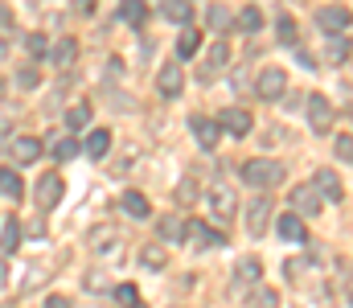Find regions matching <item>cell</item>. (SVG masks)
<instances>
[{
    "instance_id": "47",
    "label": "cell",
    "mask_w": 353,
    "mask_h": 308,
    "mask_svg": "<svg viewBox=\"0 0 353 308\" xmlns=\"http://www.w3.org/2000/svg\"><path fill=\"white\" fill-rule=\"evenodd\" d=\"M0 91H4V82H0Z\"/></svg>"
},
{
    "instance_id": "23",
    "label": "cell",
    "mask_w": 353,
    "mask_h": 308,
    "mask_svg": "<svg viewBox=\"0 0 353 308\" xmlns=\"http://www.w3.org/2000/svg\"><path fill=\"white\" fill-rule=\"evenodd\" d=\"M0 193H4V198H8L12 206H16V202L25 198V185H21V177H16L12 169H0Z\"/></svg>"
},
{
    "instance_id": "30",
    "label": "cell",
    "mask_w": 353,
    "mask_h": 308,
    "mask_svg": "<svg viewBox=\"0 0 353 308\" xmlns=\"http://www.w3.org/2000/svg\"><path fill=\"white\" fill-rule=\"evenodd\" d=\"M86 119H90V103H74V107L66 111V128H70V132H82Z\"/></svg>"
},
{
    "instance_id": "28",
    "label": "cell",
    "mask_w": 353,
    "mask_h": 308,
    "mask_svg": "<svg viewBox=\"0 0 353 308\" xmlns=\"http://www.w3.org/2000/svg\"><path fill=\"white\" fill-rule=\"evenodd\" d=\"M206 21H210V29H218V33H226V29L234 25V16H230V8H226V4H210Z\"/></svg>"
},
{
    "instance_id": "41",
    "label": "cell",
    "mask_w": 353,
    "mask_h": 308,
    "mask_svg": "<svg viewBox=\"0 0 353 308\" xmlns=\"http://www.w3.org/2000/svg\"><path fill=\"white\" fill-rule=\"evenodd\" d=\"M115 296H119V305H136V288H132V284H119Z\"/></svg>"
},
{
    "instance_id": "21",
    "label": "cell",
    "mask_w": 353,
    "mask_h": 308,
    "mask_svg": "<svg viewBox=\"0 0 353 308\" xmlns=\"http://www.w3.org/2000/svg\"><path fill=\"white\" fill-rule=\"evenodd\" d=\"M119 206H123V214H132V218H152V202H148L144 193H136V189H132V193H123V202H119Z\"/></svg>"
},
{
    "instance_id": "27",
    "label": "cell",
    "mask_w": 353,
    "mask_h": 308,
    "mask_svg": "<svg viewBox=\"0 0 353 308\" xmlns=\"http://www.w3.org/2000/svg\"><path fill=\"white\" fill-rule=\"evenodd\" d=\"M259 276H263L259 259H243V263H239V272H234V280H239V284H247V288H259Z\"/></svg>"
},
{
    "instance_id": "42",
    "label": "cell",
    "mask_w": 353,
    "mask_h": 308,
    "mask_svg": "<svg viewBox=\"0 0 353 308\" xmlns=\"http://www.w3.org/2000/svg\"><path fill=\"white\" fill-rule=\"evenodd\" d=\"M25 235H29V239H41V235H45V222H29Z\"/></svg>"
},
{
    "instance_id": "3",
    "label": "cell",
    "mask_w": 353,
    "mask_h": 308,
    "mask_svg": "<svg viewBox=\"0 0 353 308\" xmlns=\"http://www.w3.org/2000/svg\"><path fill=\"white\" fill-rule=\"evenodd\" d=\"M308 128L317 132V136H325L329 128H333V103L325 99V95H308Z\"/></svg>"
},
{
    "instance_id": "33",
    "label": "cell",
    "mask_w": 353,
    "mask_h": 308,
    "mask_svg": "<svg viewBox=\"0 0 353 308\" xmlns=\"http://www.w3.org/2000/svg\"><path fill=\"white\" fill-rule=\"evenodd\" d=\"M276 37H280L284 45H292V41H296V21H292V16H280V21H276Z\"/></svg>"
},
{
    "instance_id": "15",
    "label": "cell",
    "mask_w": 353,
    "mask_h": 308,
    "mask_svg": "<svg viewBox=\"0 0 353 308\" xmlns=\"http://www.w3.org/2000/svg\"><path fill=\"white\" fill-rule=\"evenodd\" d=\"M115 243H119V230H115L111 222H103V226H95V230L86 235V251H99V255H103V251H111Z\"/></svg>"
},
{
    "instance_id": "9",
    "label": "cell",
    "mask_w": 353,
    "mask_h": 308,
    "mask_svg": "<svg viewBox=\"0 0 353 308\" xmlns=\"http://www.w3.org/2000/svg\"><path fill=\"white\" fill-rule=\"evenodd\" d=\"M62 185H66V181H62L58 173H45V177L37 181V189H33L37 206H41V210H53V206L62 202Z\"/></svg>"
},
{
    "instance_id": "17",
    "label": "cell",
    "mask_w": 353,
    "mask_h": 308,
    "mask_svg": "<svg viewBox=\"0 0 353 308\" xmlns=\"http://www.w3.org/2000/svg\"><path fill=\"white\" fill-rule=\"evenodd\" d=\"M160 16L173 25H189L193 21V4L189 0H160Z\"/></svg>"
},
{
    "instance_id": "8",
    "label": "cell",
    "mask_w": 353,
    "mask_h": 308,
    "mask_svg": "<svg viewBox=\"0 0 353 308\" xmlns=\"http://www.w3.org/2000/svg\"><path fill=\"white\" fill-rule=\"evenodd\" d=\"M189 128H193L197 144H202L206 152H214V144H218V136H222V123L210 119V115H189Z\"/></svg>"
},
{
    "instance_id": "7",
    "label": "cell",
    "mask_w": 353,
    "mask_h": 308,
    "mask_svg": "<svg viewBox=\"0 0 353 308\" xmlns=\"http://www.w3.org/2000/svg\"><path fill=\"white\" fill-rule=\"evenodd\" d=\"M317 25H321L325 33H345V29L353 25V12L341 8V4H325V8L317 12Z\"/></svg>"
},
{
    "instance_id": "32",
    "label": "cell",
    "mask_w": 353,
    "mask_h": 308,
    "mask_svg": "<svg viewBox=\"0 0 353 308\" xmlns=\"http://www.w3.org/2000/svg\"><path fill=\"white\" fill-rule=\"evenodd\" d=\"M140 263H144L148 272H160L169 259H165V251H160V247H144V251H140Z\"/></svg>"
},
{
    "instance_id": "5",
    "label": "cell",
    "mask_w": 353,
    "mask_h": 308,
    "mask_svg": "<svg viewBox=\"0 0 353 308\" xmlns=\"http://www.w3.org/2000/svg\"><path fill=\"white\" fill-rule=\"evenodd\" d=\"M284 86H288V74H284L280 66H267V70L259 74V82H255V95L267 99V103H276V99L284 95Z\"/></svg>"
},
{
    "instance_id": "44",
    "label": "cell",
    "mask_w": 353,
    "mask_h": 308,
    "mask_svg": "<svg viewBox=\"0 0 353 308\" xmlns=\"http://www.w3.org/2000/svg\"><path fill=\"white\" fill-rule=\"evenodd\" d=\"M95 8V0H74V12H90Z\"/></svg>"
},
{
    "instance_id": "35",
    "label": "cell",
    "mask_w": 353,
    "mask_h": 308,
    "mask_svg": "<svg viewBox=\"0 0 353 308\" xmlns=\"http://www.w3.org/2000/svg\"><path fill=\"white\" fill-rule=\"evenodd\" d=\"M78 152H82L78 140H58V144H53V156H58V161H70V156H78Z\"/></svg>"
},
{
    "instance_id": "26",
    "label": "cell",
    "mask_w": 353,
    "mask_h": 308,
    "mask_svg": "<svg viewBox=\"0 0 353 308\" xmlns=\"http://www.w3.org/2000/svg\"><path fill=\"white\" fill-rule=\"evenodd\" d=\"M197 49H202V33L197 29H185L177 37V58H197Z\"/></svg>"
},
{
    "instance_id": "24",
    "label": "cell",
    "mask_w": 353,
    "mask_h": 308,
    "mask_svg": "<svg viewBox=\"0 0 353 308\" xmlns=\"http://www.w3.org/2000/svg\"><path fill=\"white\" fill-rule=\"evenodd\" d=\"M74 54H78V41H74V37H62V41L49 49V62H53V66H70Z\"/></svg>"
},
{
    "instance_id": "34",
    "label": "cell",
    "mask_w": 353,
    "mask_h": 308,
    "mask_svg": "<svg viewBox=\"0 0 353 308\" xmlns=\"http://www.w3.org/2000/svg\"><path fill=\"white\" fill-rule=\"evenodd\" d=\"M107 288H111L107 272H86V292H107Z\"/></svg>"
},
{
    "instance_id": "40",
    "label": "cell",
    "mask_w": 353,
    "mask_h": 308,
    "mask_svg": "<svg viewBox=\"0 0 353 308\" xmlns=\"http://www.w3.org/2000/svg\"><path fill=\"white\" fill-rule=\"evenodd\" d=\"M29 49H33V58H45V37L41 33H29Z\"/></svg>"
},
{
    "instance_id": "45",
    "label": "cell",
    "mask_w": 353,
    "mask_h": 308,
    "mask_svg": "<svg viewBox=\"0 0 353 308\" xmlns=\"http://www.w3.org/2000/svg\"><path fill=\"white\" fill-rule=\"evenodd\" d=\"M8 25H12V21H8V8L0 4V29H8Z\"/></svg>"
},
{
    "instance_id": "19",
    "label": "cell",
    "mask_w": 353,
    "mask_h": 308,
    "mask_svg": "<svg viewBox=\"0 0 353 308\" xmlns=\"http://www.w3.org/2000/svg\"><path fill=\"white\" fill-rule=\"evenodd\" d=\"M107 148H111V132H103V128H95V132L86 136V144H82V152H86L90 161H103Z\"/></svg>"
},
{
    "instance_id": "14",
    "label": "cell",
    "mask_w": 353,
    "mask_h": 308,
    "mask_svg": "<svg viewBox=\"0 0 353 308\" xmlns=\"http://www.w3.org/2000/svg\"><path fill=\"white\" fill-rule=\"evenodd\" d=\"M8 152H12L16 165H33V161L41 156V140H37V136H16V140L8 144Z\"/></svg>"
},
{
    "instance_id": "22",
    "label": "cell",
    "mask_w": 353,
    "mask_h": 308,
    "mask_svg": "<svg viewBox=\"0 0 353 308\" xmlns=\"http://www.w3.org/2000/svg\"><path fill=\"white\" fill-rule=\"evenodd\" d=\"M276 230H280V239H288V243H304V222H300V214H284V218L276 222Z\"/></svg>"
},
{
    "instance_id": "43",
    "label": "cell",
    "mask_w": 353,
    "mask_h": 308,
    "mask_svg": "<svg viewBox=\"0 0 353 308\" xmlns=\"http://www.w3.org/2000/svg\"><path fill=\"white\" fill-rule=\"evenodd\" d=\"M45 308H70L66 296H45Z\"/></svg>"
},
{
    "instance_id": "11",
    "label": "cell",
    "mask_w": 353,
    "mask_h": 308,
    "mask_svg": "<svg viewBox=\"0 0 353 308\" xmlns=\"http://www.w3.org/2000/svg\"><path fill=\"white\" fill-rule=\"evenodd\" d=\"M218 123H222V132H230V136H247L251 128H255V119H251V111H243V107H226L222 115H218Z\"/></svg>"
},
{
    "instance_id": "37",
    "label": "cell",
    "mask_w": 353,
    "mask_h": 308,
    "mask_svg": "<svg viewBox=\"0 0 353 308\" xmlns=\"http://www.w3.org/2000/svg\"><path fill=\"white\" fill-rule=\"evenodd\" d=\"M16 86H21V91H33V86H37V70H33V66L16 70Z\"/></svg>"
},
{
    "instance_id": "13",
    "label": "cell",
    "mask_w": 353,
    "mask_h": 308,
    "mask_svg": "<svg viewBox=\"0 0 353 308\" xmlns=\"http://www.w3.org/2000/svg\"><path fill=\"white\" fill-rule=\"evenodd\" d=\"M267 218H271V202L267 198H255L251 206H247V230L259 239V235H267Z\"/></svg>"
},
{
    "instance_id": "25",
    "label": "cell",
    "mask_w": 353,
    "mask_h": 308,
    "mask_svg": "<svg viewBox=\"0 0 353 308\" xmlns=\"http://www.w3.org/2000/svg\"><path fill=\"white\" fill-rule=\"evenodd\" d=\"M21 243V222L16 218H4V230H0V255H12Z\"/></svg>"
},
{
    "instance_id": "6",
    "label": "cell",
    "mask_w": 353,
    "mask_h": 308,
    "mask_svg": "<svg viewBox=\"0 0 353 308\" xmlns=\"http://www.w3.org/2000/svg\"><path fill=\"white\" fill-rule=\"evenodd\" d=\"M321 193H317V185H296L292 189V210L300 214V218H317L321 214Z\"/></svg>"
},
{
    "instance_id": "46",
    "label": "cell",
    "mask_w": 353,
    "mask_h": 308,
    "mask_svg": "<svg viewBox=\"0 0 353 308\" xmlns=\"http://www.w3.org/2000/svg\"><path fill=\"white\" fill-rule=\"evenodd\" d=\"M4 54H8V41H4V33H0V58H4Z\"/></svg>"
},
{
    "instance_id": "4",
    "label": "cell",
    "mask_w": 353,
    "mask_h": 308,
    "mask_svg": "<svg viewBox=\"0 0 353 308\" xmlns=\"http://www.w3.org/2000/svg\"><path fill=\"white\" fill-rule=\"evenodd\" d=\"M185 243L197 247V251H210V247H226V235H222V230H210L206 222L193 218V222L185 226Z\"/></svg>"
},
{
    "instance_id": "20",
    "label": "cell",
    "mask_w": 353,
    "mask_h": 308,
    "mask_svg": "<svg viewBox=\"0 0 353 308\" xmlns=\"http://www.w3.org/2000/svg\"><path fill=\"white\" fill-rule=\"evenodd\" d=\"M119 21H123V25H132V29H144V21H148L144 0H123V4H119Z\"/></svg>"
},
{
    "instance_id": "36",
    "label": "cell",
    "mask_w": 353,
    "mask_h": 308,
    "mask_svg": "<svg viewBox=\"0 0 353 308\" xmlns=\"http://www.w3.org/2000/svg\"><path fill=\"white\" fill-rule=\"evenodd\" d=\"M177 202H181V206H193V202H197V181H193V177H189V181H181Z\"/></svg>"
},
{
    "instance_id": "38",
    "label": "cell",
    "mask_w": 353,
    "mask_h": 308,
    "mask_svg": "<svg viewBox=\"0 0 353 308\" xmlns=\"http://www.w3.org/2000/svg\"><path fill=\"white\" fill-rule=\"evenodd\" d=\"M337 156L345 165H353V136H337Z\"/></svg>"
},
{
    "instance_id": "16",
    "label": "cell",
    "mask_w": 353,
    "mask_h": 308,
    "mask_svg": "<svg viewBox=\"0 0 353 308\" xmlns=\"http://www.w3.org/2000/svg\"><path fill=\"white\" fill-rule=\"evenodd\" d=\"M313 185H317V193H321L325 202H341V181H337V173H333V169H317Z\"/></svg>"
},
{
    "instance_id": "10",
    "label": "cell",
    "mask_w": 353,
    "mask_h": 308,
    "mask_svg": "<svg viewBox=\"0 0 353 308\" xmlns=\"http://www.w3.org/2000/svg\"><path fill=\"white\" fill-rule=\"evenodd\" d=\"M156 91H160L165 99H177V95L185 91V74H181V66H177V62L160 66V74H156Z\"/></svg>"
},
{
    "instance_id": "1",
    "label": "cell",
    "mask_w": 353,
    "mask_h": 308,
    "mask_svg": "<svg viewBox=\"0 0 353 308\" xmlns=\"http://www.w3.org/2000/svg\"><path fill=\"white\" fill-rule=\"evenodd\" d=\"M239 214V193H234V185H226V181H214L210 185V218H218V222H230Z\"/></svg>"
},
{
    "instance_id": "2",
    "label": "cell",
    "mask_w": 353,
    "mask_h": 308,
    "mask_svg": "<svg viewBox=\"0 0 353 308\" xmlns=\"http://www.w3.org/2000/svg\"><path fill=\"white\" fill-rule=\"evenodd\" d=\"M243 181L255 185V189L280 185V181H284V165H276V161H247V165H243Z\"/></svg>"
},
{
    "instance_id": "39",
    "label": "cell",
    "mask_w": 353,
    "mask_h": 308,
    "mask_svg": "<svg viewBox=\"0 0 353 308\" xmlns=\"http://www.w3.org/2000/svg\"><path fill=\"white\" fill-rule=\"evenodd\" d=\"M280 300H276V292L271 288H259V296H255V308H276Z\"/></svg>"
},
{
    "instance_id": "31",
    "label": "cell",
    "mask_w": 353,
    "mask_h": 308,
    "mask_svg": "<svg viewBox=\"0 0 353 308\" xmlns=\"http://www.w3.org/2000/svg\"><path fill=\"white\" fill-rule=\"evenodd\" d=\"M350 54H353L350 37H337V33H333V41H329V45H325V58H329V62H345V58H350Z\"/></svg>"
},
{
    "instance_id": "12",
    "label": "cell",
    "mask_w": 353,
    "mask_h": 308,
    "mask_svg": "<svg viewBox=\"0 0 353 308\" xmlns=\"http://www.w3.org/2000/svg\"><path fill=\"white\" fill-rule=\"evenodd\" d=\"M226 62H230V45L226 41H218V45H210V54H206V62H202V70H197V78L202 82H210L218 70H226Z\"/></svg>"
},
{
    "instance_id": "18",
    "label": "cell",
    "mask_w": 353,
    "mask_h": 308,
    "mask_svg": "<svg viewBox=\"0 0 353 308\" xmlns=\"http://www.w3.org/2000/svg\"><path fill=\"white\" fill-rule=\"evenodd\" d=\"M185 218H177V214H169V218H156V230H160V239L165 243H185Z\"/></svg>"
},
{
    "instance_id": "29",
    "label": "cell",
    "mask_w": 353,
    "mask_h": 308,
    "mask_svg": "<svg viewBox=\"0 0 353 308\" xmlns=\"http://www.w3.org/2000/svg\"><path fill=\"white\" fill-rule=\"evenodd\" d=\"M234 25H239L243 33H259V29H263V12H259V8H243V12L234 16Z\"/></svg>"
}]
</instances>
